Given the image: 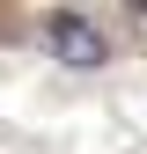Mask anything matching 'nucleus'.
<instances>
[{
	"mask_svg": "<svg viewBox=\"0 0 147 154\" xmlns=\"http://www.w3.org/2000/svg\"><path fill=\"white\" fill-rule=\"evenodd\" d=\"M44 44L59 51L66 66H81V73L110 59V44H103V29L88 22V15H44Z\"/></svg>",
	"mask_w": 147,
	"mask_h": 154,
	"instance_id": "1",
	"label": "nucleus"
}]
</instances>
